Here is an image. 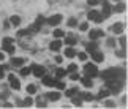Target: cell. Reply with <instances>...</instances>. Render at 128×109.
<instances>
[{
    "instance_id": "17",
    "label": "cell",
    "mask_w": 128,
    "mask_h": 109,
    "mask_svg": "<svg viewBox=\"0 0 128 109\" xmlns=\"http://www.w3.org/2000/svg\"><path fill=\"white\" fill-rule=\"evenodd\" d=\"M54 82H56V81H54L52 78H49V76H43V84H44V86L52 87V86H54Z\"/></svg>"
},
{
    "instance_id": "5",
    "label": "cell",
    "mask_w": 128,
    "mask_h": 109,
    "mask_svg": "<svg viewBox=\"0 0 128 109\" xmlns=\"http://www.w3.org/2000/svg\"><path fill=\"white\" fill-rule=\"evenodd\" d=\"M104 36V32L101 30V28H98V30H90L88 32V38L92 40V41H95V40H98V38H103Z\"/></svg>"
},
{
    "instance_id": "9",
    "label": "cell",
    "mask_w": 128,
    "mask_h": 109,
    "mask_svg": "<svg viewBox=\"0 0 128 109\" xmlns=\"http://www.w3.org/2000/svg\"><path fill=\"white\" fill-rule=\"evenodd\" d=\"M111 30H112V33H117V35H120V33L124 32V24H120V22L114 24V26L111 27Z\"/></svg>"
},
{
    "instance_id": "14",
    "label": "cell",
    "mask_w": 128,
    "mask_h": 109,
    "mask_svg": "<svg viewBox=\"0 0 128 109\" xmlns=\"http://www.w3.org/2000/svg\"><path fill=\"white\" fill-rule=\"evenodd\" d=\"M74 56H76V51H74V49H73L71 46H68V48L65 49V57H68V58H73Z\"/></svg>"
},
{
    "instance_id": "25",
    "label": "cell",
    "mask_w": 128,
    "mask_h": 109,
    "mask_svg": "<svg viewBox=\"0 0 128 109\" xmlns=\"http://www.w3.org/2000/svg\"><path fill=\"white\" fill-rule=\"evenodd\" d=\"M109 93H111V92L108 90V88H104V90H100V93H98V98H106Z\"/></svg>"
},
{
    "instance_id": "39",
    "label": "cell",
    "mask_w": 128,
    "mask_h": 109,
    "mask_svg": "<svg viewBox=\"0 0 128 109\" xmlns=\"http://www.w3.org/2000/svg\"><path fill=\"white\" fill-rule=\"evenodd\" d=\"M73 104H74V106H81V100H79V98H73Z\"/></svg>"
},
{
    "instance_id": "3",
    "label": "cell",
    "mask_w": 128,
    "mask_h": 109,
    "mask_svg": "<svg viewBox=\"0 0 128 109\" xmlns=\"http://www.w3.org/2000/svg\"><path fill=\"white\" fill-rule=\"evenodd\" d=\"M84 73L88 78H96L98 76V68L93 65V63H87V65L84 66Z\"/></svg>"
},
{
    "instance_id": "42",
    "label": "cell",
    "mask_w": 128,
    "mask_h": 109,
    "mask_svg": "<svg viewBox=\"0 0 128 109\" xmlns=\"http://www.w3.org/2000/svg\"><path fill=\"white\" fill-rule=\"evenodd\" d=\"M70 78L73 79V81H78V79H79V76H78V74H76V71H73V74H71Z\"/></svg>"
},
{
    "instance_id": "41",
    "label": "cell",
    "mask_w": 128,
    "mask_h": 109,
    "mask_svg": "<svg viewBox=\"0 0 128 109\" xmlns=\"http://www.w3.org/2000/svg\"><path fill=\"white\" fill-rule=\"evenodd\" d=\"M120 44H122V48H126V38L122 36V38H120Z\"/></svg>"
},
{
    "instance_id": "10",
    "label": "cell",
    "mask_w": 128,
    "mask_h": 109,
    "mask_svg": "<svg viewBox=\"0 0 128 109\" xmlns=\"http://www.w3.org/2000/svg\"><path fill=\"white\" fill-rule=\"evenodd\" d=\"M24 63H26V60L21 58V57H13L11 58V65L13 66H21V65H24Z\"/></svg>"
},
{
    "instance_id": "6",
    "label": "cell",
    "mask_w": 128,
    "mask_h": 109,
    "mask_svg": "<svg viewBox=\"0 0 128 109\" xmlns=\"http://www.w3.org/2000/svg\"><path fill=\"white\" fill-rule=\"evenodd\" d=\"M32 73H33V76H36V78H43L44 73H46V70H44V66L33 65V66H32Z\"/></svg>"
},
{
    "instance_id": "15",
    "label": "cell",
    "mask_w": 128,
    "mask_h": 109,
    "mask_svg": "<svg viewBox=\"0 0 128 109\" xmlns=\"http://www.w3.org/2000/svg\"><path fill=\"white\" fill-rule=\"evenodd\" d=\"M98 16H100V11H96V10H92V11L87 13V18L90 19V21H95Z\"/></svg>"
},
{
    "instance_id": "13",
    "label": "cell",
    "mask_w": 128,
    "mask_h": 109,
    "mask_svg": "<svg viewBox=\"0 0 128 109\" xmlns=\"http://www.w3.org/2000/svg\"><path fill=\"white\" fill-rule=\"evenodd\" d=\"M49 48H51V51H58V49L62 48V41H60V40H54Z\"/></svg>"
},
{
    "instance_id": "33",
    "label": "cell",
    "mask_w": 128,
    "mask_h": 109,
    "mask_svg": "<svg viewBox=\"0 0 128 109\" xmlns=\"http://www.w3.org/2000/svg\"><path fill=\"white\" fill-rule=\"evenodd\" d=\"M82 98L84 100H93V95L92 93H82Z\"/></svg>"
},
{
    "instance_id": "7",
    "label": "cell",
    "mask_w": 128,
    "mask_h": 109,
    "mask_svg": "<svg viewBox=\"0 0 128 109\" xmlns=\"http://www.w3.org/2000/svg\"><path fill=\"white\" fill-rule=\"evenodd\" d=\"M60 22H62V16H60V14H54V16H51L48 19L49 26H58Z\"/></svg>"
},
{
    "instance_id": "48",
    "label": "cell",
    "mask_w": 128,
    "mask_h": 109,
    "mask_svg": "<svg viewBox=\"0 0 128 109\" xmlns=\"http://www.w3.org/2000/svg\"><path fill=\"white\" fill-rule=\"evenodd\" d=\"M114 2H117V3H119V2H120V0H114Z\"/></svg>"
},
{
    "instance_id": "21",
    "label": "cell",
    "mask_w": 128,
    "mask_h": 109,
    "mask_svg": "<svg viewBox=\"0 0 128 109\" xmlns=\"http://www.w3.org/2000/svg\"><path fill=\"white\" fill-rule=\"evenodd\" d=\"M10 22H11L13 26H19V24H21V18H19V16H11Z\"/></svg>"
},
{
    "instance_id": "20",
    "label": "cell",
    "mask_w": 128,
    "mask_h": 109,
    "mask_svg": "<svg viewBox=\"0 0 128 109\" xmlns=\"http://www.w3.org/2000/svg\"><path fill=\"white\" fill-rule=\"evenodd\" d=\"M66 73H68L66 70H62V68H58V70L56 71V76H57L58 79H62L63 76H66Z\"/></svg>"
},
{
    "instance_id": "32",
    "label": "cell",
    "mask_w": 128,
    "mask_h": 109,
    "mask_svg": "<svg viewBox=\"0 0 128 109\" xmlns=\"http://www.w3.org/2000/svg\"><path fill=\"white\" fill-rule=\"evenodd\" d=\"M43 22H44V18H43V16H38V19H36V27L40 28V26H41Z\"/></svg>"
},
{
    "instance_id": "27",
    "label": "cell",
    "mask_w": 128,
    "mask_h": 109,
    "mask_svg": "<svg viewBox=\"0 0 128 109\" xmlns=\"http://www.w3.org/2000/svg\"><path fill=\"white\" fill-rule=\"evenodd\" d=\"M32 73V68H22V70H21V76H28V74H30Z\"/></svg>"
},
{
    "instance_id": "37",
    "label": "cell",
    "mask_w": 128,
    "mask_h": 109,
    "mask_svg": "<svg viewBox=\"0 0 128 109\" xmlns=\"http://www.w3.org/2000/svg\"><path fill=\"white\" fill-rule=\"evenodd\" d=\"M54 86H56L57 88H65V84L63 82H54Z\"/></svg>"
},
{
    "instance_id": "11",
    "label": "cell",
    "mask_w": 128,
    "mask_h": 109,
    "mask_svg": "<svg viewBox=\"0 0 128 109\" xmlns=\"http://www.w3.org/2000/svg\"><path fill=\"white\" fill-rule=\"evenodd\" d=\"M60 92H49L48 93V98H49V100H51V101H57V100H60Z\"/></svg>"
},
{
    "instance_id": "45",
    "label": "cell",
    "mask_w": 128,
    "mask_h": 109,
    "mask_svg": "<svg viewBox=\"0 0 128 109\" xmlns=\"http://www.w3.org/2000/svg\"><path fill=\"white\" fill-rule=\"evenodd\" d=\"M3 78V66H0V79Z\"/></svg>"
},
{
    "instance_id": "4",
    "label": "cell",
    "mask_w": 128,
    "mask_h": 109,
    "mask_svg": "<svg viewBox=\"0 0 128 109\" xmlns=\"http://www.w3.org/2000/svg\"><path fill=\"white\" fill-rule=\"evenodd\" d=\"M8 81H10V86L13 87V90H19V88H21V82H19V79L14 76V74H10Z\"/></svg>"
},
{
    "instance_id": "24",
    "label": "cell",
    "mask_w": 128,
    "mask_h": 109,
    "mask_svg": "<svg viewBox=\"0 0 128 109\" xmlns=\"http://www.w3.org/2000/svg\"><path fill=\"white\" fill-rule=\"evenodd\" d=\"M27 92L30 93V95H33V93H36V87L33 86V84H28V86H27Z\"/></svg>"
},
{
    "instance_id": "35",
    "label": "cell",
    "mask_w": 128,
    "mask_h": 109,
    "mask_svg": "<svg viewBox=\"0 0 128 109\" xmlns=\"http://www.w3.org/2000/svg\"><path fill=\"white\" fill-rule=\"evenodd\" d=\"M79 28H81L82 32H86L87 28H88V22H84V24H81V26H79Z\"/></svg>"
},
{
    "instance_id": "29",
    "label": "cell",
    "mask_w": 128,
    "mask_h": 109,
    "mask_svg": "<svg viewBox=\"0 0 128 109\" xmlns=\"http://www.w3.org/2000/svg\"><path fill=\"white\" fill-rule=\"evenodd\" d=\"M76 70H78V65H76V63H70V65H68V68H66V71H70V73L76 71Z\"/></svg>"
},
{
    "instance_id": "12",
    "label": "cell",
    "mask_w": 128,
    "mask_h": 109,
    "mask_svg": "<svg viewBox=\"0 0 128 109\" xmlns=\"http://www.w3.org/2000/svg\"><path fill=\"white\" fill-rule=\"evenodd\" d=\"M111 13H112V11H111V6H109V3H108V2H103V16H104V18H108Z\"/></svg>"
},
{
    "instance_id": "23",
    "label": "cell",
    "mask_w": 128,
    "mask_h": 109,
    "mask_svg": "<svg viewBox=\"0 0 128 109\" xmlns=\"http://www.w3.org/2000/svg\"><path fill=\"white\" fill-rule=\"evenodd\" d=\"M95 49H96V43H88L87 44V52H93V51H95Z\"/></svg>"
},
{
    "instance_id": "26",
    "label": "cell",
    "mask_w": 128,
    "mask_h": 109,
    "mask_svg": "<svg viewBox=\"0 0 128 109\" xmlns=\"http://www.w3.org/2000/svg\"><path fill=\"white\" fill-rule=\"evenodd\" d=\"M76 93H78V88H70V90L65 92V95H66V96H74Z\"/></svg>"
},
{
    "instance_id": "18",
    "label": "cell",
    "mask_w": 128,
    "mask_h": 109,
    "mask_svg": "<svg viewBox=\"0 0 128 109\" xmlns=\"http://www.w3.org/2000/svg\"><path fill=\"white\" fill-rule=\"evenodd\" d=\"M112 11H114V13H122V11H125V5L119 2V5H116V6L112 8Z\"/></svg>"
},
{
    "instance_id": "47",
    "label": "cell",
    "mask_w": 128,
    "mask_h": 109,
    "mask_svg": "<svg viewBox=\"0 0 128 109\" xmlns=\"http://www.w3.org/2000/svg\"><path fill=\"white\" fill-rule=\"evenodd\" d=\"M3 58H5V56H3V52H0V62H2Z\"/></svg>"
},
{
    "instance_id": "28",
    "label": "cell",
    "mask_w": 128,
    "mask_h": 109,
    "mask_svg": "<svg viewBox=\"0 0 128 109\" xmlns=\"http://www.w3.org/2000/svg\"><path fill=\"white\" fill-rule=\"evenodd\" d=\"M68 26H70V27H76L78 26L76 18H70V19H68Z\"/></svg>"
},
{
    "instance_id": "2",
    "label": "cell",
    "mask_w": 128,
    "mask_h": 109,
    "mask_svg": "<svg viewBox=\"0 0 128 109\" xmlns=\"http://www.w3.org/2000/svg\"><path fill=\"white\" fill-rule=\"evenodd\" d=\"M108 82V88H109L111 93H119L122 88V81H117V79H109Z\"/></svg>"
},
{
    "instance_id": "30",
    "label": "cell",
    "mask_w": 128,
    "mask_h": 109,
    "mask_svg": "<svg viewBox=\"0 0 128 109\" xmlns=\"http://www.w3.org/2000/svg\"><path fill=\"white\" fill-rule=\"evenodd\" d=\"M82 84H84V87H92V81H90V78H84V79H82Z\"/></svg>"
},
{
    "instance_id": "43",
    "label": "cell",
    "mask_w": 128,
    "mask_h": 109,
    "mask_svg": "<svg viewBox=\"0 0 128 109\" xmlns=\"http://www.w3.org/2000/svg\"><path fill=\"white\" fill-rule=\"evenodd\" d=\"M117 56H119V57H124L125 52H124V51H119V52H117Z\"/></svg>"
},
{
    "instance_id": "16",
    "label": "cell",
    "mask_w": 128,
    "mask_h": 109,
    "mask_svg": "<svg viewBox=\"0 0 128 109\" xmlns=\"http://www.w3.org/2000/svg\"><path fill=\"white\" fill-rule=\"evenodd\" d=\"M3 51L5 52H8V54H14V51H16V49H14V44L11 43V44H3Z\"/></svg>"
},
{
    "instance_id": "38",
    "label": "cell",
    "mask_w": 128,
    "mask_h": 109,
    "mask_svg": "<svg viewBox=\"0 0 128 109\" xmlns=\"http://www.w3.org/2000/svg\"><path fill=\"white\" fill-rule=\"evenodd\" d=\"M87 2H88V5L95 6V5H98V3H100V0H87Z\"/></svg>"
},
{
    "instance_id": "22",
    "label": "cell",
    "mask_w": 128,
    "mask_h": 109,
    "mask_svg": "<svg viewBox=\"0 0 128 109\" xmlns=\"http://www.w3.org/2000/svg\"><path fill=\"white\" fill-rule=\"evenodd\" d=\"M54 36H56V38H62V36H65V32L60 30V28H56V30H54Z\"/></svg>"
},
{
    "instance_id": "19",
    "label": "cell",
    "mask_w": 128,
    "mask_h": 109,
    "mask_svg": "<svg viewBox=\"0 0 128 109\" xmlns=\"http://www.w3.org/2000/svg\"><path fill=\"white\" fill-rule=\"evenodd\" d=\"M65 43L68 44V46H73V44L78 43V40H76L74 36H68V38H65Z\"/></svg>"
},
{
    "instance_id": "40",
    "label": "cell",
    "mask_w": 128,
    "mask_h": 109,
    "mask_svg": "<svg viewBox=\"0 0 128 109\" xmlns=\"http://www.w3.org/2000/svg\"><path fill=\"white\" fill-rule=\"evenodd\" d=\"M13 43V38H3V44H11Z\"/></svg>"
},
{
    "instance_id": "46",
    "label": "cell",
    "mask_w": 128,
    "mask_h": 109,
    "mask_svg": "<svg viewBox=\"0 0 128 109\" xmlns=\"http://www.w3.org/2000/svg\"><path fill=\"white\" fill-rule=\"evenodd\" d=\"M56 62H57V63H60V62H62V57H60V56L56 57Z\"/></svg>"
},
{
    "instance_id": "1",
    "label": "cell",
    "mask_w": 128,
    "mask_h": 109,
    "mask_svg": "<svg viewBox=\"0 0 128 109\" xmlns=\"http://www.w3.org/2000/svg\"><path fill=\"white\" fill-rule=\"evenodd\" d=\"M101 78L104 81H109V79H117V81H124L125 78V71L120 70V68H111V70H106L101 73Z\"/></svg>"
},
{
    "instance_id": "36",
    "label": "cell",
    "mask_w": 128,
    "mask_h": 109,
    "mask_svg": "<svg viewBox=\"0 0 128 109\" xmlns=\"http://www.w3.org/2000/svg\"><path fill=\"white\" fill-rule=\"evenodd\" d=\"M78 57H79V60L84 62L86 58H87V54H86V52H81V54H78Z\"/></svg>"
},
{
    "instance_id": "44",
    "label": "cell",
    "mask_w": 128,
    "mask_h": 109,
    "mask_svg": "<svg viewBox=\"0 0 128 109\" xmlns=\"http://www.w3.org/2000/svg\"><path fill=\"white\" fill-rule=\"evenodd\" d=\"M106 106H108V108H112V106H114V103H111V101H106Z\"/></svg>"
},
{
    "instance_id": "8",
    "label": "cell",
    "mask_w": 128,
    "mask_h": 109,
    "mask_svg": "<svg viewBox=\"0 0 128 109\" xmlns=\"http://www.w3.org/2000/svg\"><path fill=\"white\" fill-rule=\"evenodd\" d=\"M90 54H92V58H93L95 62H98V63H101L103 60H104V56H103V52L96 51V49H95L93 52H90Z\"/></svg>"
},
{
    "instance_id": "34",
    "label": "cell",
    "mask_w": 128,
    "mask_h": 109,
    "mask_svg": "<svg viewBox=\"0 0 128 109\" xmlns=\"http://www.w3.org/2000/svg\"><path fill=\"white\" fill-rule=\"evenodd\" d=\"M106 44H108V46H109V48H112V46H116V40H112V38H109V40H108V41H106Z\"/></svg>"
},
{
    "instance_id": "31",
    "label": "cell",
    "mask_w": 128,
    "mask_h": 109,
    "mask_svg": "<svg viewBox=\"0 0 128 109\" xmlns=\"http://www.w3.org/2000/svg\"><path fill=\"white\" fill-rule=\"evenodd\" d=\"M22 104H24V106H32V104H33V100H32V98H26Z\"/></svg>"
}]
</instances>
